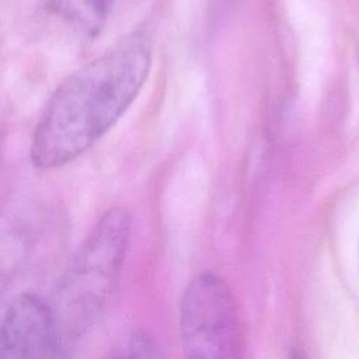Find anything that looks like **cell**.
Masks as SVG:
<instances>
[{
	"mask_svg": "<svg viewBox=\"0 0 359 359\" xmlns=\"http://www.w3.org/2000/svg\"><path fill=\"white\" fill-rule=\"evenodd\" d=\"M185 359H243L240 318L231 289L215 273H199L180 303Z\"/></svg>",
	"mask_w": 359,
	"mask_h": 359,
	"instance_id": "obj_3",
	"label": "cell"
},
{
	"mask_svg": "<svg viewBox=\"0 0 359 359\" xmlns=\"http://www.w3.org/2000/svg\"><path fill=\"white\" fill-rule=\"evenodd\" d=\"M100 3L104 6V8L108 11L109 8V4H111V0H100Z\"/></svg>",
	"mask_w": 359,
	"mask_h": 359,
	"instance_id": "obj_7",
	"label": "cell"
},
{
	"mask_svg": "<svg viewBox=\"0 0 359 359\" xmlns=\"http://www.w3.org/2000/svg\"><path fill=\"white\" fill-rule=\"evenodd\" d=\"M130 238V216L109 209L60 276L48 304L57 355L67 356L104 311L118 283Z\"/></svg>",
	"mask_w": 359,
	"mask_h": 359,
	"instance_id": "obj_2",
	"label": "cell"
},
{
	"mask_svg": "<svg viewBox=\"0 0 359 359\" xmlns=\"http://www.w3.org/2000/svg\"><path fill=\"white\" fill-rule=\"evenodd\" d=\"M42 4L62 18L81 27L87 32L101 28L107 10L100 0H41Z\"/></svg>",
	"mask_w": 359,
	"mask_h": 359,
	"instance_id": "obj_5",
	"label": "cell"
},
{
	"mask_svg": "<svg viewBox=\"0 0 359 359\" xmlns=\"http://www.w3.org/2000/svg\"><path fill=\"white\" fill-rule=\"evenodd\" d=\"M56 349L49 306L24 293L7 307L0 334V359H53Z\"/></svg>",
	"mask_w": 359,
	"mask_h": 359,
	"instance_id": "obj_4",
	"label": "cell"
},
{
	"mask_svg": "<svg viewBox=\"0 0 359 359\" xmlns=\"http://www.w3.org/2000/svg\"><path fill=\"white\" fill-rule=\"evenodd\" d=\"M290 359H304L299 352H293L292 353V356H290Z\"/></svg>",
	"mask_w": 359,
	"mask_h": 359,
	"instance_id": "obj_8",
	"label": "cell"
},
{
	"mask_svg": "<svg viewBox=\"0 0 359 359\" xmlns=\"http://www.w3.org/2000/svg\"><path fill=\"white\" fill-rule=\"evenodd\" d=\"M150 65L149 36L133 32L66 77L35 128L32 164L60 167L90 149L136 98Z\"/></svg>",
	"mask_w": 359,
	"mask_h": 359,
	"instance_id": "obj_1",
	"label": "cell"
},
{
	"mask_svg": "<svg viewBox=\"0 0 359 359\" xmlns=\"http://www.w3.org/2000/svg\"><path fill=\"white\" fill-rule=\"evenodd\" d=\"M128 359H167L157 341L146 331L133 334L129 344Z\"/></svg>",
	"mask_w": 359,
	"mask_h": 359,
	"instance_id": "obj_6",
	"label": "cell"
}]
</instances>
